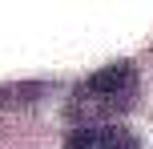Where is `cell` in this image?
I'll list each match as a JSON object with an SVG mask.
<instances>
[{"label": "cell", "mask_w": 153, "mask_h": 149, "mask_svg": "<svg viewBox=\"0 0 153 149\" xmlns=\"http://www.w3.org/2000/svg\"><path fill=\"white\" fill-rule=\"evenodd\" d=\"M141 97V81L137 69L129 61H113L105 69H97L93 77H85L81 85L69 93V121L76 129H89V125H109L113 117L129 113Z\"/></svg>", "instance_id": "cell-1"}, {"label": "cell", "mask_w": 153, "mask_h": 149, "mask_svg": "<svg viewBox=\"0 0 153 149\" xmlns=\"http://www.w3.org/2000/svg\"><path fill=\"white\" fill-rule=\"evenodd\" d=\"M65 149H141V141L121 125H89V129H73Z\"/></svg>", "instance_id": "cell-2"}, {"label": "cell", "mask_w": 153, "mask_h": 149, "mask_svg": "<svg viewBox=\"0 0 153 149\" xmlns=\"http://www.w3.org/2000/svg\"><path fill=\"white\" fill-rule=\"evenodd\" d=\"M40 89H0V109H4L8 101H20V97H36Z\"/></svg>", "instance_id": "cell-3"}]
</instances>
